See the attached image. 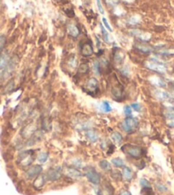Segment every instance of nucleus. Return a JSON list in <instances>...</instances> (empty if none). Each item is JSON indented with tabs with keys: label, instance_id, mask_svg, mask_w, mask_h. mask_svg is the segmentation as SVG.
<instances>
[{
	"label": "nucleus",
	"instance_id": "obj_1",
	"mask_svg": "<svg viewBox=\"0 0 174 195\" xmlns=\"http://www.w3.org/2000/svg\"><path fill=\"white\" fill-rule=\"evenodd\" d=\"M120 126H121L120 128L126 133L131 134V133L135 132L136 129L138 128V121L136 118H133L132 116H128L122 122Z\"/></svg>",
	"mask_w": 174,
	"mask_h": 195
},
{
	"label": "nucleus",
	"instance_id": "obj_2",
	"mask_svg": "<svg viewBox=\"0 0 174 195\" xmlns=\"http://www.w3.org/2000/svg\"><path fill=\"white\" fill-rule=\"evenodd\" d=\"M121 150L123 151L124 153H126L128 156L133 157V158H139L142 157V150L137 146H132V145H126L122 146Z\"/></svg>",
	"mask_w": 174,
	"mask_h": 195
},
{
	"label": "nucleus",
	"instance_id": "obj_3",
	"mask_svg": "<svg viewBox=\"0 0 174 195\" xmlns=\"http://www.w3.org/2000/svg\"><path fill=\"white\" fill-rule=\"evenodd\" d=\"M86 178L89 180V181H91V183L97 185L100 183L101 181V177L100 175L98 174V172L94 168L92 167H88L87 169H86Z\"/></svg>",
	"mask_w": 174,
	"mask_h": 195
},
{
	"label": "nucleus",
	"instance_id": "obj_4",
	"mask_svg": "<svg viewBox=\"0 0 174 195\" xmlns=\"http://www.w3.org/2000/svg\"><path fill=\"white\" fill-rule=\"evenodd\" d=\"M33 152L32 151H27L24 152L20 154V157H19V162L22 164V167L25 166H28L30 165L32 162L33 161Z\"/></svg>",
	"mask_w": 174,
	"mask_h": 195
},
{
	"label": "nucleus",
	"instance_id": "obj_5",
	"mask_svg": "<svg viewBox=\"0 0 174 195\" xmlns=\"http://www.w3.org/2000/svg\"><path fill=\"white\" fill-rule=\"evenodd\" d=\"M46 178L48 181H57L59 180L61 176H62V169L61 168H55V169H50L47 172V174L45 175Z\"/></svg>",
	"mask_w": 174,
	"mask_h": 195
},
{
	"label": "nucleus",
	"instance_id": "obj_6",
	"mask_svg": "<svg viewBox=\"0 0 174 195\" xmlns=\"http://www.w3.org/2000/svg\"><path fill=\"white\" fill-rule=\"evenodd\" d=\"M42 171H43V168L41 165H33L27 170L26 176L28 179L35 178L38 176H40Z\"/></svg>",
	"mask_w": 174,
	"mask_h": 195
},
{
	"label": "nucleus",
	"instance_id": "obj_7",
	"mask_svg": "<svg viewBox=\"0 0 174 195\" xmlns=\"http://www.w3.org/2000/svg\"><path fill=\"white\" fill-rule=\"evenodd\" d=\"M146 66L148 69L155 72H159V73H164L166 71V68L163 65L155 63V62H148L146 63Z\"/></svg>",
	"mask_w": 174,
	"mask_h": 195
},
{
	"label": "nucleus",
	"instance_id": "obj_8",
	"mask_svg": "<svg viewBox=\"0 0 174 195\" xmlns=\"http://www.w3.org/2000/svg\"><path fill=\"white\" fill-rule=\"evenodd\" d=\"M80 52L84 57H91L94 53L91 44V43H85L84 45H82L81 49H80Z\"/></svg>",
	"mask_w": 174,
	"mask_h": 195
},
{
	"label": "nucleus",
	"instance_id": "obj_9",
	"mask_svg": "<svg viewBox=\"0 0 174 195\" xmlns=\"http://www.w3.org/2000/svg\"><path fill=\"white\" fill-rule=\"evenodd\" d=\"M131 35H133L135 37L140 39L142 41H147L149 40L150 39V35L148 33H145V32H142L141 30L139 29H132L129 31Z\"/></svg>",
	"mask_w": 174,
	"mask_h": 195
},
{
	"label": "nucleus",
	"instance_id": "obj_10",
	"mask_svg": "<svg viewBox=\"0 0 174 195\" xmlns=\"http://www.w3.org/2000/svg\"><path fill=\"white\" fill-rule=\"evenodd\" d=\"M46 181H47V178H46L45 175H40L37 176V178L35 179V181H33V187L36 189H40L41 187L45 186Z\"/></svg>",
	"mask_w": 174,
	"mask_h": 195
},
{
	"label": "nucleus",
	"instance_id": "obj_11",
	"mask_svg": "<svg viewBox=\"0 0 174 195\" xmlns=\"http://www.w3.org/2000/svg\"><path fill=\"white\" fill-rule=\"evenodd\" d=\"M86 87L87 90H88L89 92H93L96 91L97 88H98V81H97V80H96V78L91 77V78H90V79L87 81Z\"/></svg>",
	"mask_w": 174,
	"mask_h": 195
},
{
	"label": "nucleus",
	"instance_id": "obj_12",
	"mask_svg": "<svg viewBox=\"0 0 174 195\" xmlns=\"http://www.w3.org/2000/svg\"><path fill=\"white\" fill-rule=\"evenodd\" d=\"M67 30L68 32V35L71 36L72 38H77L79 35V27L73 23H70V24L68 25Z\"/></svg>",
	"mask_w": 174,
	"mask_h": 195
},
{
	"label": "nucleus",
	"instance_id": "obj_13",
	"mask_svg": "<svg viewBox=\"0 0 174 195\" xmlns=\"http://www.w3.org/2000/svg\"><path fill=\"white\" fill-rule=\"evenodd\" d=\"M65 174L71 178H79L82 176L81 172L75 168H67L65 170Z\"/></svg>",
	"mask_w": 174,
	"mask_h": 195
},
{
	"label": "nucleus",
	"instance_id": "obj_14",
	"mask_svg": "<svg viewBox=\"0 0 174 195\" xmlns=\"http://www.w3.org/2000/svg\"><path fill=\"white\" fill-rule=\"evenodd\" d=\"M124 59H125V54H124V52H123L121 50L118 49V50L114 52V63H115L116 64H121L123 63Z\"/></svg>",
	"mask_w": 174,
	"mask_h": 195
},
{
	"label": "nucleus",
	"instance_id": "obj_15",
	"mask_svg": "<svg viewBox=\"0 0 174 195\" xmlns=\"http://www.w3.org/2000/svg\"><path fill=\"white\" fill-rule=\"evenodd\" d=\"M122 175L127 181H130L133 178V172L129 167H124L122 170Z\"/></svg>",
	"mask_w": 174,
	"mask_h": 195
},
{
	"label": "nucleus",
	"instance_id": "obj_16",
	"mask_svg": "<svg viewBox=\"0 0 174 195\" xmlns=\"http://www.w3.org/2000/svg\"><path fill=\"white\" fill-rule=\"evenodd\" d=\"M135 47L137 49L138 51H140L141 52L146 53V54L150 53V52L153 51V48H152V47L149 46H145V45H143V44H136V45H135Z\"/></svg>",
	"mask_w": 174,
	"mask_h": 195
},
{
	"label": "nucleus",
	"instance_id": "obj_17",
	"mask_svg": "<svg viewBox=\"0 0 174 195\" xmlns=\"http://www.w3.org/2000/svg\"><path fill=\"white\" fill-rule=\"evenodd\" d=\"M86 137L90 141L96 142L98 139V134H96V132L95 130L90 129L86 132Z\"/></svg>",
	"mask_w": 174,
	"mask_h": 195
},
{
	"label": "nucleus",
	"instance_id": "obj_18",
	"mask_svg": "<svg viewBox=\"0 0 174 195\" xmlns=\"http://www.w3.org/2000/svg\"><path fill=\"white\" fill-rule=\"evenodd\" d=\"M100 195H113V188L111 186L103 185V187L100 188Z\"/></svg>",
	"mask_w": 174,
	"mask_h": 195
},
{
	"label": "nucleus",
	"instance_id": "obj_19",
	"mask_svg": "<svg viewBox=\"0 0 174 195\" xmlns=\"http://www.w3.org/2000/svg\"><path fill=\"white\" fill-rule=\"evenodd\" d=\"M112 94H113L114 98H115L116 99H119L120 98L122 97L123 90L120 87H114L112 89Z\"/></svg>",
	"mask_w": 174,
	"mask_h": 195
},
{
	"label": "nucleus",
	"instance_id": "obj_20",
	"mask_svg": "<svg viewBox=\"0 0 174 195\" xmlns=\"http://www.w3.org/2000/svg\"><path fill=\"white\" fill-rule=\"evenodd\" d=\"M100 28H101V31H102V35H103V40L105 41L106 43H110V39H109V34L108 31L104 28L103 25L100 24Z\"/></svg>",
	"mask_w": 174,
	"mask_h": 195
},
{
	"label": "nucleus",
	"instance_id": "obj_21",
	"mask_svg": "<svg viewBox=\"0 0 174 195\" xmlns=\"http://www.w3.org/2000/svg\"><path fill=\"white\" fill-rule=\"evenodd\" d=\"M99 166L101 167V169L105 171L111 170V164L110 162H108L107 160H102L99 162Z\"/></svg>",
	"mask_w": 174,
	"mask_h": 195
},
{
	"label": "nucleus",
	"instance_id": "obj_22",
	"mask_svg": "<svg viewBox=\"0 0 174 195\" xmlns=\"http://www.w3.org/2000/svg\"><path fill=\"white\" fill-rule=\"evenodd\" d=\"M112 163L115 166V167H124L125 166V162L123 161L122 158L120 157H115V158H113L112 160Z\"/></svg>",
	"mask_w": 174,
	"mask_h": 195
},
{
	"label": "nucleus",
	"instance_id": "obj_23",
	"mask_svg": "<svg viewBox=\"0 0 174 195\" xmlns=\"http://www.w3.org/2000/svg\"><path fill=\"white\" fill-rule=\"evenodd\" d=\"M111 138L115 143H120L122 141V135L119 134V132H114L111 134Z\"/></svg>",
	"mask_w": 174,
	"mask_h": 195
},
{
	"label": "nucleus",
	"instance_id": "obj_24",
	"mask_svg": "<svg viewBox=\"0 0 174 195\" xmlns=\"http://www.w3.org/2000/svg\"><path fill=\"white\" fill-rule=\"evenodd\" d=\"M89 71V65L86 64V63H83L79 65V73L82 74H86L88 73Z\"/></svg>",
	"mask_w": 174,
	"mask_h": 195
},
{
	"label": "nucleus",
	"instance_id": "obj_25",
	"mask_svg": "<svg viewBox=\"0 0 174 195\" xmlns=\"http://www.w3.org/2000/svg\"><path fill=\"white\" fill-rule=\"evenodd\" d=\"M103 111L106 112V113H109V112H111L112 111V107H111L110 104L107 101H103L102 103V106H101Z\"/></svg>",
	"mask_w": 174,
	"mask_h": 195
},
{
	"label": "nucleus",
	"instance_id": "obj_26",
	"mask_svg": "<svg viewBox=\"0 0 174 195\" xmlns=\"http://www.w3.org/2000/svg\"><path fill=\"white\" fill-rule=\"evenodd\" d=\"M48 159V153L47 152H40L38 156V161L40 163H44L47 161Z\"/></svg>",
	"mask_w": 174,
	"mask_h": 195
},
{
	"label": "nucleus",
	"instance_id": "obj_27",
	"mask_svg": "<svg viewBox=\"0 0 174 195\" xmlns=\"http://www.w3.org/2000/svg\"><path fill=\"white\" fill-rule=\"evenodd\" d=\"M93 70L96 73V74L97 75H100L101 74V66H100V64L98 61H95L94 64H93Z\"/></svg>",
	"mask_w": 174,
	"mask_h": 195
},
{
	"label": "nucleus",
	"instance_id": "obj_28",
	"mask_svg": "<svg viewBox=\"0 0 174 195\" xmlns=\"http://www.w3.org/2000/svg\"><path fill=\"white\" fill-rule=\"evenodd\" d=\"M43 128L45 130H50L51 128V122L49 118H45L43 121Z\"/></svg>",
	"mask_w": 174,
	"mask_h": 195
},
{
	"label": "nucleus",
	"instance_id": "obj_29",
	"mask_svg": "<svg viewBox=\"0 0 174 195\" xmlns=\"http://www.w3.org/2000/svg\"><path fill=\"white\" fill-rule=\"evenodd\" d=\"M68 64L69 66L71 67V68H75L76 67V64H77V61H76V57L74 55H73L71 57H69V59H68Z\"/></svg>",
	"mask_w": 174,
	"mask_h": 195
},
{
	"label": "nucleus",
	"instance_id": "obj_30",
	"mask_svg": "<svg viewBox=\"0 0 174 195\" xmlns=\"http://www.w3.org/2000/svg\"><path fill=\"white\" fill-rule=\"evenodd\" d=\"M124 113L127 116V117L128 116H132V109L130 105H126L124 107Z\"/></svg>",
	"mask_w": 174,
	"mask_h": 195
},
{
	"label": "nucleus",
	"instance_id": "obj_31",
	"mask_svg": "<svg viewBox=\"0 0 174 195\" xmlns=\"http://www.w3.org/2000/svg\"><path fill=\"white\" fill-rule=\"evenodd\" d=\"M132 110H134L135 111H137V112H139V111H141V110H142V106L140 104H138V103H133V104H132Z\"/></svg>",
	"mask_w": 174,
	"mask_h": 195
},
{
	"label": "nucleus",
	"instance_id": "obj_32",
	"mask_svg": "<svg viewBox=\"0 0 174 195\" xmlns=\"http://www.w3.org/2000/svg\"><path fill=\"white\" fill-rule=\"evenodd\" d=\"M140 185L142 186L143 188L144 187H150V181L146 179H141L140 180Z\"/></svg>",
	"mask_w": 174,
	"mask_h": 195
},
{
	"label": "nucleus",
	"instance_id": "obj_33",
	"mask_svg": "<svg viewBox=\"0 0 174 195\" xmlns=\"http://www.w3.org/2000/svg\"><path fill=\"white\" fill-rule=\"evenodd\" d=\"M102 20H103V24H104V26H105V27H106V28H107V29H108L109 32H112V31H113V29H112V27H111V26L109 25V23L108 22L107 19H106L105 17H103Z\"/></svg>",
	"mask_w": 174,
	"mask_h": 195
},
{
	"label": "nucleus",
	"instance_id": "obj_34",
	"mask_svg": "<svg viewBox=\"0 0 174 195\" xmlns=\"http://www.w3.org/2000/svg\"><path fill=\"white\" fill-rule=\"evenodd\" d=\"M96 4H97V8H98V10H99V12L103 15L104 14V9L103 8V5H102V4H101V1L100 0H96Z\"/></svg>",
	"mask_w": 174,
	"mask_h": 195
},
{
	"label": "nucleus",
	"instance_id": "obj_35",
	"mask_svg": "<svg viewBox=\"0 0 174 195\" xmlns=\"http://www.w3.org/2000/svg\"><path fill=\"white\" fill-rule=\"evenodd\" d=\"M106 2L109 5H111V6H114L118 4V0H107Z\"/></svg>",
	"mask_w": 174,
	"mask_h": 195
},
{
	"label": "nucleus",
	"instance_id": "obj_36",
	"mask_svg": "<svg viewBox=\"0 0 174 195\" xmlns=\"http://www.w3.org/2000/svg\"><path fill=\"white\" fill-rule=\"evenodd\" d=\"M120 72L123 74L124 75H128L129 74V69H128V67H125V68H123L121 70H120Z\"/></svg>",
	"mask_w": 174,
	"mask_h": 195
},
{
	"label": "nucleus",
	"instance_id": "obj_37",
	"mask_svg": "<svg viewBox=\"0 0 174 195\" xmlns=\"http://www.w3.org/2000/svg\"><path fill=\"white\" fill-rule=\"evenodd\" d=\"M119 195H132V194L129 192V191H127V190H124V191H122Z\"/></svg>",
	"mask_w": 174,
	"mask_h": 195
}]
</instances>
